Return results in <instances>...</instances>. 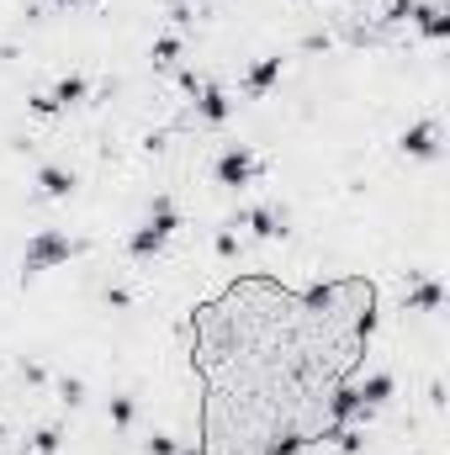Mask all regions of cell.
<instances>
[{"label":"cell","instance_id":"6da1fadb","mask_svg":"<svg viewBox=\"0 0 450 455\" xmlns=\"http://www.w3.org/2000/svg\"><path fill=\"white\" fill-rule=\"evenodd\" d=\"M180 228V207H175V196H154V207H149V217H143V228L127 239V254L133 260H154L164 244H170V233Z\"/></svg>","mask_w":450,"mask_h":455},{"label":"cell","instance_id":"7a4b0ae2","mask_svg":"<svg viewBox=\"0 0 450 455\" xmlns=\"http://www.w3.org/2000/svg\"><path fill=\"white\" fill-rule=\"evenodd\" d=\"M74 254H80V244H74L69 233H58V228H37V233L27 239V254H21V281L42 276V270H53V265H69Z\"/></svg>","mask_w":450,"mask_h":455},{"label":"cell","instance_id":"3957f363","mask_svg":"<svg viewBox=\"0 0 450 455\" xmlns=\"http://www.w3.org/2000/svg\"><path fill=\"white\" fill-rule=\"evenodd\" d=\"M212 175H217V186H249L255 175H260V159L249 154V148H239V143H228L223 154H217V164H212Z\"/></svg>","mask_w":450,"mask_h":455},{"label":"cell","instance_id":"277c9868","mask_svg":"<svg viewBox=\"0 0 450 455\" xmlns=\"http://www.w3.org/2000/svg\"><path fill=\"white\" fill-rule=\"evenodd\" d=\"M398 148H403L408 159H435V154H440V127H435V122H414V127L398 138Z\"/></svg>","mask_w":450,"mask_h":455},{"label":"cell","instance_id":"5b68a950","mask_svg":"<svg viewBox=\"0 0 450 455\" xmlns=\"http://www.w3.org/2000/svg\"><path fill=\"white\" fill-rule=\"evenodd\" d=\"M233 228H249L255 239H281V233H286V217H281L276 207H249V212L233 217Z\"/></svg>","mask_w":450,"mask_h":455},{"label":"cell","instance_id":"8992f818","mask_svg":"<svg viewBox=\"0 0 450 455\" xmlns=\"http://www.w3.org/2000/svg\"><path fill=\"white\" fill-rule=\"evenodd\" d=\"M403 302H408V313H440V307H446V286H440L435 276H414Z\"/></svg>","mask_w":450,"mask_h":455},{"label":"cell","instance_id":"52a82bcc","mask_svg":"<svg viewBox=\"0 0 450 455\" xmlns=\"http://www.w3.org/2000/svg\"><path fill=\"white\" fill-rule=\"evenodd\" d=\"M196 117H202V122H212V127H217V122H228V117H233V101H228V90L207 80V85L196 90Z\"/></svg>","mask_w":450,"mask_h":455},{"label":"cell","instance_id":"ba28073f","mask_svg":"<svg viewBox=\"0 0 450 455\" xmlns=\"http://www.w3.org/2000/svg\"><path fill=\"white\" fill-rule=\"evenodd\" d=\"M74 186H80V180H74V170H64V164H42V170H37V191H42L48 201H69Z\"/></svg>","mask_w":450,"mask_h":455},{"label":"cell","instance_id":"9c48e42d","mask_svg":"<svg viewBox=\"0 0 450 455\" xmlns=\"http://www.w3.org/2000/svg\"><path fill=\"white\" fill-rule=\"evenodd\" d=\"M281 69H286V58H281V53H265V58L244 74V90H249V95H265V90L281 80Z\"/></svg>","mask_w":450,"mask_h":455},{"label":"cell","instance_id":"30bf717a","mask_svg":"<svg viewBox=\"0 0 450 455\" xmlns=\"http://www.w3.org/2000/svg\"><path fill=\"white\" fill-rule=\"evenodd\" d=\"M393 392H398V382H393V371H371V376H366V382L355 387V398H361V403H366L371 413H377L382 403H393Z\"/></svg>","mask_w":450,"mask_h":455},{"label":"cell","instance_id":"8fae6325","mask_svg":"<svg viewBox=\"0 0 450 455\" xmlns=\"http://www.w3.org/2000/svg\"><path fill=\"white\" fill-rule=\"evenodd\" d=\"M329 413H334V424H366V419H371V408L355 398V387H339L334 403H329Z\"/></svg>","mask_w":450,"mask_h":455},{"label":"cell","instance_id":"7c38bea8","mask_svg":"<svg viewBox=\"0 0 450 455\" xmlns=\"http://www.w3.org/2000/svg\"><path fill=\"white\" fill-rule=\"evenodd\" d=\"M48 95L58 101V111H69V106H80V101L90 95V80H85V74H64V80L48 90Z\"/></svg>","mask_w":450,"mask_h":455},{"label":"cell","instance_id":"4fadbf2b","mask_svg":"<svg viewBox=\"0 0 450 455\" xmlns=\"http://www.w3.org/2000/svg\"><path fill=\"white\" fill-rule=\"evenodd\" d=\"M408 16L424 27V37H435V42H440V37H450V21H446V11H440V5H414Z\"/></svg>","mask_w":450,"mask_h":455},{"label":"cell","instance_id":"5bb4252c","mask_svg":"<svg viewBox=\"0 0 450 455\" xmlns=\"http://www.w3.org/2000/svg\"><path fill=\"white\" fill-rule=\"evenodd\" d=\"M180 53H186V42H180V37H175V32H164V37H159V42H154V48H149V58H154V64H159V69H170V64H175V58H180Z\"/></svg>","mask_w":450,"mask_h":455},{"label":"cell","instance_id":"9a60e30c","mask_svg":"<svg viewBox=\"0 0 450 455\" xmlns=\"http://www.w3.org/2000/svg\"><path fill=\"white\" fill-rule=\"evenodd\" d=\"M106 413H111V424H117V429H133V419H138V403H133L127 392H117V398L106 403Z\"/></svg>","mask_w":450,"mask_h":455},{"label":"cell","instance_id":"2e32d148","mask_svg":"<svg viewBox=\"0 0 450 455\" xmlns=\"http://www.w3.org/2000/svg\"><path fill=\"white\" fill-rule=\"evenodd\" d=\"M329 440H334L345 455H361V445H366V435H361V429H350V424H334V429H329Z\"/></svg>","mask_w":450,"mask_h":455},{"label":"cell","instance_id":"e0dca14e","mask_svg":"<svg viewBox=\"0 0 450 455\" xmlns=\"http://www.w3.org/2000/svg\"><path fill=\"white\" fill-rule=\"evenodd\" d=\"M58 445H64V435H58V429H37L27 455H58Z\"/></svg>","mask_w":450,"mask_h":455},{"label":"cell","instance_id":"ac0fdd59","mask_svg":"<svg viewBox=\"0 0 450 455\" xmlns=\"http://www.w3.org/2000/svg\"><path fill=\"white\" fill-rule=\"evenodd\" d=\"M58 398H64L69 408H80V403H85V382H80V376H64V382H58Z\"/></svg>","mask_w":450,"mask_h":455},{"label":"cell","instance_id":"d6986e66","mask_svg":"<svg viewBox=\"0 0 450 455\" xmlns=\"http://www.w3.org/2000/svg\"><path fill=\"white\" fill-rule=\"evenodd\" d=\"M302 451H308V440H302V435H292V429L271 445V455H302Z\"/></svg>","mask_w":450,"mask_h":455},{"label":"cell","instance_id":"ffe728a7","mask_svg":"<svg viewBox=\"0 0 450 455\" xmlns=\"http://www.w3.org/2000/svg\"><path fill=\"white\" fill-rule=\"evenodd\" d=\"M371 334H377V313H371V302H366V313L355 318V339H361V345H371Z\"/></svg>","mask_w":450,"mask_h":455},{"label":"cell","instance_id":"44dd1931","mask_svg":"<svg viewBox=\"0 0 450 455\" xmlns=\"http://www.w3.org/2000/svg\"><path fill=\"white\" fill-rule=\"evenodd\" d=\"M27 106H32V117H58V101L53 95H32Z\"/></svg>","mask_w":450,"mask_h":455},{"label":"cell","instance_id":"7402d4cb","mask_svg":"<svg viewBox=\"0 0 450 455\" xmlns=\"http://www.w3.org/2000/svg\"><path fill=\"white\" fill-rule=\"evenodd\" d=\"M212 244H217V254H223V260H233V254H239V233H228V228H223Z\"/></svg>","mask_w":450,"mask_h":455},{"label":"cell","instance_id":"603a6c76","mask_svg":"<svg viewBox=\"0 0 450 455\" xmlns=\"http://www.w3.org/2000/svg\"><path fill=\"white\" fill-rule=\"evenodd\" d=\"M175 451H180V445H175L170 435H154V440H149V455H175Z\"/></svg>","mask_w":450,"mask_h":455},{"label":"cell","instance_id":"cb8c5ba5","mask_svg":"<svg viewBox=\"0 0 450 455\" xmlns=\"http://www.w3.org/2000/svg\"><path fill=\"white\" fill-rule=\"evenodd\" d=\"M21 376H27V382H32V387H42V382H48V371H42V366H37V360H21Z\"/></svg>","mask_w":450,"mask_h":455},{"label":"cell","instance_id":"d4e9b609","mask_svg":"<svg viewBox=\"0 0 450 455\" xmlns=\"http://www.w3.org/2000/svg\"><path fill=\"white\" fill-rule=\"evenodd\" d=\"M106 302H111V307H133V297H127L122 286H106Z\"/></svg>","mask_w":450,"mask_h":455},{"label":"cell","instance_id":"484cf974","mask_svg":"<svg viewBox=\"0 0 450 455\" xmlns=\"http://www.w3.org/2000/svg\"><path fill=\"white\" fill-rule=\"evenodd\" d=\"M408 11H414V0H393V5H387L393 21H408Z\"/></svg>","mask_w":450,"mask_h":455},{"label":"cell","instance_id":"4316f807","mask_svg":"<svg viewBox=\"0 0 450 455\" xmlns=\"http://www.w3.org/2000/svg\"><path fill=\"white\" fill-rule=\"evenodd\" d=\"M175 455H207V451L202 445H186V451H175Z\"/></svg>","mask_w":450,"mask_h":455},{"label":"cell","instance_id":"83f0119b","mask_svg":"<svg viewBox=\"0 0 450 455\" xmlns=\"http://www.w3.org/2000/svg\"><path fill=\"white\" fill-rule=\"evenodd\" d=\"M0 445H5V424H0Z\"/></svg>","mask_w":450,"mask_h":455},{"label":"cell","instance_id":"f1b7e54d","mask_svg":"<svg viewBox=\"0 0 450 455\" xmlns=\"http://www.w3.org/2000/svg\"><path fill=\"white\" fill-rule=\"evenodd\" d=\"M53 5H74V0H53Z\"/></svg>","mask_w":450,"mask_h":455},{"label":"cell","instance_id":"f546056e","mask_svg":"<svg viewBox=\"0 0 450 455\" xmlns=\"http://www.w3.org/2000/svg\"><path fill=\"white\" fill-rule=\"evenodd\" d=\"M175 5H186V0H175Z\"/></svg>","mask_w":450,"mask_h":455}]
</instances>
